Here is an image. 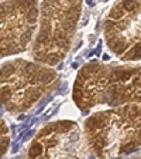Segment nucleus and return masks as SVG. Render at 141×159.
<instances>
[{
	"mask_svg": "<svg viewBox=\"0 0 141 159\" xmlns=\"http://www.w3.org/2000/svg\"><path fill=\"white\" fill-rule=\"evenodd\" d=\"M72 99L82 112L97 105L117 107L141 102V66H116L99 61L79 70Z\"/></svg>",
	"mask_w": 141,
	"mask_h": 159,
	"instance_id": "f257e3e1",
	"label": "nucleus"
},
{
	"mask_svg": "<svg viewBox=\"0 0 141 159\" xmlns=\"http://www.w3.org/2000/svg\"><path fill=\"white\" fill-rule=\"evenodd\" d=\"M83 132L96 158H117L141 148V105L123 104L85 119Z\"/></svg>",
	"mask_w": 141,
	"mask_h": 159,
	"instance_id": "f03ea898",
	"label": "nucleus"
},
{
	"mask_svg": "<svg viewBox=\"0 0 141 159\" xmlns=\"http://www.w3.org/2000/svg\"><path fill=\"white\" fill-rule=\"evenodd\" d=\"M82 13V0H43L38 26L31 43L34 60L47 66H58L72 47Z\"/></svg>",
	"mask_w": 141,
	"mask_h": 159,
	"instance_id": "7ed1b4c3",
	"label": "nucleus"
},
{
	"mask_svg": "<svg viewBox=\"0 0 141 159\" xmlns=\"http://www.w3.org/2000/svg\"><path fill=\"white\" fill-rule=\"evenodd\" d=\"M59 75L51 66L14 58L0 66V104L11 114L27 112L58 87Z\"/></svg>",
	"mask_w": 141,
	"mask_h": 159,
	"instance_id": "20e7f679",
	"label": "nucleus"
},
{
	"mask_svg": "<svg viewBox=\"0 0 141 159\" xmlns=\"http://www.w3.org/2000/svg\"><path fill=\"white\" fill-rule=\"evenodd\" d=\"M109 50L124 63L141 60V0H118L103 26Z\"/></svg>",
	"mask_w": 141,
	"mask_h": 159,
	"instance_id": "39448f33",
	"label": "nucleus"
},
{
	"mask_svg": "<svg viewBox=\"0 0 141 159\" xmlns=\"http://www.w3.org/2000/svg\"><path fill=\"white\" fill-rule=\"evenodd\" d=\"M38 0L0 2V58L24 53L38 26Z\"/></svg>",
	"mask_w": 141,
	"mask_h": 159,
	"instance_id": "423d86ee",
	"label": "nucleus"
},
{
	"mask_svg": "<svg viewBox=\"0 0 141 159\" xmlns=\"http://www.w3.org/2000/svg\"><path fill=\"white\" fill-rule=\"evenodd\" d=\"M28 158H88L93 156L83 128L73 121H55L45 125L28 148Z\"/></svg>",
	"mask_w": 141,
	"mask_h": 159,
	"instance_id": "0eeeda50",
	"label": "nucleus"
},
{
	"mask_svg": "<svg viewBox=\"0 0 141 159\" xmlns=\"http://www.w3.org/2000/svg\"><path fill=\"white\" fill-rule=\"evenodd\" d=\"M10 146V131L4 119L0 116V156H4Z\"/></svg>",
	"mask_w": 141,
	"mask_h": 159,
	"instance_id": "6e6552de",
	"label": "nucleus"
},
{
	"mask_svg": "<svg viewBox=\"0 0 141 159\" xmlns=\"http://www.w3.org/2000/svg\"><path fill=\"white\" fill-rule=\"evenodd\" d=\"M0 2H3V0H0Z\"/></svg>",
	"mask_w": 141,
	"mask_h": 159,
	"instance_id": "1a4fd4ad",
	"label": "nucleus"
}]
</instances>
